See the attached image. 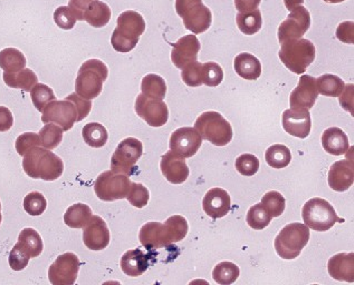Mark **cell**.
<instances>
[{
  "instance_id": "cell-1",
  "label": "cell",
  "mask_w": 354,
  "mask_h": 285,
  "mask_svg": "<svg viewBox=\"0 0 354 285\" xmlns=\"http://www.w3.org/2000/svg\"><path fill=\"white\" fill-rule=\"evenodd\" d=\"M187 219L181 215H172L166 222H149L139 232V239L147 250H159L172 243L180 242L188 234Z\"/></svg>"
},
{
  "instance_id": "cell-2",
  "label": "cell",
  "mask_w": 354,
  "mask_h": 285,
  "mask_svg": "<svg viewBox=\"0 0 354 285\" xmlns=\"http://www.w3.org/2000/svg\"><path fill=\"white\" fill-rule=\"evenodd\" d=\"M23 157L24 170L32 179L56 181L64 172V163L61 157L47 148L34 147Z\"/></svg>"
},
{
  "instance_id": "cell-3",
  "label": "cell",
  "mask_w": 354,
  "mask_h": 285,
  "mask_svg": "<svg viewBox=\"0 0 354 285\" xmlns=\"http://www.w3.org/2000/svg\"><path fill=\"white\" fill-rule=\"evenodd\" d=\"M145 30V18L139 12L127 10L118 17L111 43L116 52L127 54L136 48Z\"/></svg>"
},
{
  "instance_id": "cell-4",
  "label": "cell",
  "mask_w": 354,
  "mask_h": 285,
  "mask_svg": "<svg viewBox=\"0 0 354 285\" xmlns=\"http://www.w3.org/2000/svg\"><path fill=\"white\" fill-rule=\"evenodd\" d=\"M108 76V66L103 61L88 59L80 67L75 81L76 94L91 101L99 97Z\"/></svg>"
},
{
  "instance_id": "cell-5",
  "label": "cell",
  "mask_w": 354,
  "mask_h": 285,
  "mask_svg": "<svg viewBox=\"0 0 354 285\" xmlns=\"http://www.w3.org/2000/svg\"><path fill=\"white\" fill-rule=\"evenodd\" d=\"M279 56L285 67L290 72L304 74L308 66L315 61L317 49L311 41L299 38L283 43Z\"/></svg>"
},
{
  "instance_id": "cell-6",
  "label": "cell",
  "mask_w": 354,
  "mask_h": 285,
  "mask_svg": "<svg viewBox=\"0 0 354 285\" xmlns=\"http://www.w3.org/2000/svg\"><path fill=\"white\" fill-rule=\"evenodd\" d=\"M195 128L201 139L208 141L215 146H226L232 139V127L224 116L217 112H205L198 117Z\"/></svg>"
},
{
  "instance_id": "cell-7",
  "label": "cell",
  "mask_w": 354,
  "mask_h": 285,
  "mask_svg": "<svg viewBox=\"0 0 354 285\" xmlns=\"http://www.w3.org/2000/svg\"><path fill=\"white\" fill-rule=\"evenodd\" d=\"M310 241V230L302 223H290L282 228L275 239L276 253L284 259L299 257Z\"/></svg>"
},
{
  "instance_id": "cell-8",
  "label": "cell",
  "mask_w": 354,
  "mask_h": 285,
  "mask_svg": "<svg viewBox=\"0 0 354 285\" xmlns=\"http://www.w3.org/2000/svg\"><path fill=\"white\" fill-rule=\"evenodd\" d=\"M302 217L305 225L317 232H326L333 228L335 223L344 222V219L337 216L333 206L326 199L319 197L308 199L305 203Z\"/></svg>"
},
{
  "instance_id": "cell-9",
  "label": "cell",
  "mask_w": 354,
  "mask_h": 285,
  "mask_svg": "<svg viewBox=\"0 0 354 285\" xmlns=\"http://www.w3.org/2000/svg\"><path fill=\"white\" fill-rule=\"evenodd\" d=\"M176 12L194 35L203 34L212 26V10L203 5V0H176Z\"/></svg>"
},
{
  "instance_id": "cell-10",
  "label": "cell",
  "mask_w": 354,
  "mask_h": 285,
  "mask_svg": "<svg viewBox=\"0 0 354 285\" xmlns=\"http://www.w3.org/2000/svg\"><path fill=\"white\" fill-rule=\"evenodd\" d=\"M131 183L128 175L106 170L100 174L94 184V192L101 201L113 202L128 195Z\"/></svg>"
},
{
  "instance_id": "cell-11",
  "label": "cell",
  "mask_w": 354,
  "mask_h": 285,
  "mask_svg": "<svg viewBox=\"0 0 354 285\" xmlns=\"http://www.w3.org/2000/svg\"><path fill=\"white\" fill-rule=\"evenodd\" d=\"M142 154L143 145L139 139L134 137L123 139L112 155L111 170H113L114 173L132 175Z\"/></svg>"
},
{
  "instance_id": "cell-12",
  "label": "cell",
  "mask_w": 354,
  "mask_h": 285,
  "mask_svg": "<svg viewBox=\"0 0 354 285\" xmlns=\"http://www.w3.org/2000/svg\"><path fill=\"white\" fill-rule=\"evenodd\" d=\"M311 27V14L303 6L293 9L288 17L279 27L277 37L281 45L285 41L299 39Z\"/></svg>"
},
{
  "instance_id": "cell-13",
  "label": "cell",
  "mask_w": 354,
  "mask_h": 285,
  "mask_svg": "<svg viewBox=\"0 0 354 285\" xmlns=\"http://www.w3.org/2000/svg\"><path fill=\"white\" fill-rule=\"evenodd\" d=\"M80 259L75 253L62 254L48 270V279L53 285H73L79 277Z\"/></svg>"
},
{
  "instance_id": "cell-14",
  "label": "cell",
  "mask_w": 354,
  "mask_h": 285,
  "mask_svg": "<svg viewBox=\"0 0 354 285\" xmlns=\"http://www.w3.org/2000/svg\"><path fill=\"white\" fill-rule=\"evenodd\" d=\"M137 115L151 127H161L167 124L169 110L162 99L147 97L142 92L138 95L134 104Z\"/></svg>"
},
{
  "instance_id": "cell-15",
  "label": "cell",
  "mask_w": 354,
  "mask_h": 285,
  "mask_svg": "<svg viewBox=\"0 0 354 285\" xmlns=\"http://www.w3.org/2000/svg\"><path fill=\"white\" fill-rule=\"evenodd\" d=\"M41 114H43L41 116L43 123L45 124L54 123L61 127L64 132L72 130L76 123V116H77L75 105L67 99H64V101L54 99L44 107Z\"/></svg>"
},
{
  "instance_id": "cell-16",
  "label": "cell",
  "mask_w": 354,
  "mask_h": 285,
  "mask_svg": "<svg viewBox=\"0 0 354 285\" xmlns=\"http://www.w3.org/2000/svg\"><path fill=\"white\" fill-rule=\"evenodd\" d=\"M203 144L201 134L194 127H181L174 130L170 136V150L189 159L197 154Z\"/></svg>"
},
{
  "instance_id": "cell-17",
  "label": "cell",
  "mask_w": 354,
  "mask_h": 285,
  "mask_svg": "<svg viewBox=\"0 0 354 285\" xmlns=\"http://www.w3.org/2000/svg\"><path fill=\"white\" fill-rule=\"evenodd\" d=\"M83 230V242L91 250H102L110 244L111 234L108 224L101 216L92 215Z\"/></svg>"
},
{
  "instance_id": "cell-18",
  "label": "cell",
  "mask_w": 354,
  "mask_h": 285,
  "mask_svg": "<svg viewBox=\"0 0 354 285\" xmlns=\"http://www.w3.org/2000/svg\"><path fill=\"white\" fill-rule=\"evenodd\" d=\"M283 128L285 132L299 139H306L312 128L310 110L306 108H290L283 112Z\"/></svg>"
},
{
  "instance_id": "cell-19",
  "label": "cell",
  "mask_w": 354,
  "mask_h": 285,
  "mask_svg": "<svg viewBox=\"0 0 354 285\" xmlns=\"http://www.w3.org/2000/svg\"><path fill=\"white\" fill-rule=\"evenodd\" d=\"M171 46V61L179 70H183L188 63L197 61L201 47V41L195 35H185Z\"/></svg>"
},
{
  "instance_id": "cell-20",
  "label": "cell",
  "mask_w": 354,
  "mask_h": 285,
  "mask_svg": "<svg viewBox=\"0 0 354 285\" xmlns=\"http://www.w3.org/2000/svg\"><path fill=\"white\" fill-rule=\"evenodd\" d=\"M319 92L315 78L311 75H302L299 78V85L290 96V105L292 108H306L311 110L315 104Z\"/></svg>"
},
{
  "instance_id": "cell-21",
  "label": "cell",
  "mask_w": 354,
  "mask_h": 285,
  "mask_svg": "<svg viewBox=\"0 0 354 285\" xmlns=\"http://www.w3.org/2000/svg\"><path fill=\"white\" fill-rule=\"evenodd\" d=\"M160 168L167 181L172 184H183L188 179L190 174V170L185 161V157L178 155L172 150L167 152L162 156Z\"/></svg>"
},
{
  "instance_id": "cell-22",
  "label": "cell",
  "mask_w": 354,
  "mask_h": 285,
  "mask_svg": "<svg viewBox=\"0 0 354 285\" xmlns=\"http://www.w3.org/2000/svg\"><path fill=\"white\" fill-rule=\"evenodd\" d=\"M203 208L212 219H221L232 210V199L223 188H214L207 192L203 199Z\"/></svg>"
},
{
  "instance_id": "cell-23",
  "label": "cell",
  "mask_w": 354,
  "mask_h": 285,
  "mask_svg": "<svg viewBox=\"0 0 354 285\" xmlns=\"http://www.w3.org/2000/svg\"><path fill=\"white\" fill-rule=\"evenodd\" d=\"M328 185L335 192H346L354 181L353 161L343 159L333 163L328 176Z\"/></svg>"
},
{
  "instance_id": "cell-24",
  "label": "cell",
  "mask_w": 354,
  "mask_h": 285,
  "mask_svg": "<svg viewBox=\"0 0 354 285\" xmlns=\"http://www.w3.org/2000/svg\"><path fill=\"white\" fill-rule=\"evenodd\" d=\"M328 274L337 281L354 282V253H337L328 259Z\"/></svg>"
},
{
  "instance_id": "cell-25",
  "label": "cell",
  "mask_w": 354,
  "mask_h": 285,
  "mask_svg": "<svg viewBox=\"0 0 354 285\" xmlns=\"http://www.w3.org/2000/svg\"><path fill=\"white\" fill-rule=\"evenodd\" d=\"M150 259L151 257L140 248L125 252L121 257L123 273L131 277H141L150 266Z\"/></svg>"
},
{
  "instance_id": "cell-26",
  "label": "cell",
  "mask_w": 354,
  "mask_h": 285,
  "mask_svg": "<svg viewBox=\"0 0 354 285\" xmlns=\"http://www.w3.org/2000/svg\"><path fill=\"white\" fill-rule=\"evenodd\" d=\"M321 141L326 153L334 156L343 155L350 148L348 136L339 127H330L324 130Z\"/></svg>"
},
{
  "instance_id": "cell-27",
  "label": "cell",
  "mask_w": 354,
  "mask_h": 285,
  "mask_svg": "<svg viewBox=\"0 0 354 285\" xmlns=\"http://www.w3.org/2000/svg\"><path fill=\"white\" fill-rule=\"evenodd\" d=\"M234 68L236 74L246 81H256L261 74V61L250 52H241L236 56Z\"/></svg>"
},
{
  "instance_id": "cell-28",
  "label": "cell",
  "mask_w": 354,
  "mask_h": 285,
  "mask_svg": "<svg viewBox=\"0 0 354 285\" xmlns=\"http://www.w3.org/2000/svg\"><path fill=\"white\" fill-rule=\"evenodd\" d=\"M111 14L112 12L106 3L100 0H94L83 12V21L90 23L92 27L102 28L108 25Z\"/></svg>"
},
{
  "instance_id": "cell-29",
  "label": "cell",
  "mask_w": 354,
  "mask_h": 285,
  "mask_svg": "<svg viewBox=\"0 0 354 285\" xmlns=\"http://www.w3.org/2000/svg\"><path fill=\"white\" fill-rule=\"evenodd\" d=\"M3 78L7 86L25 92H30L38 81L37 75L29 68H24L16 72H5Z\"/></svg>"
},
{
  "instance_id": "cell-30",
  "label": "cell",
  "mask_w": 354,
  "mask_h": 285,
  "mask_svg": "<svg viewBox=\"0 0 354 285\" xmlns=\"http://www.w3.org/2000/svg\"><path fill=\"white\" fill-rule=\"evenodd\" d=\"M92 217V210L84 203H76L67 208L64 222L71 228H83Z\"/></svg>"
},
{
  "instance_id": "cell-31",
  "label": "cell",
  "mask_w": 354,
  "mask_h": 285,
  "mask_svg": "<svg viewBox=\"0 0 354 285\" xmlns=\"http://www.w3.org/2000/svg\"><path fill=\"white\" fill-rule=\"evenodd\" d=\"M17 244L23 250H26L30 257H38L43 253V239L37 230L34 228H24L18 237Z\"/></svg>"
},
{
  "instance_id": "cell-32",
  "label": "cell",
  "mask_w": 354,
  "mask_h": 285,
  "mask_svg": "<svg viewBox=\"0 0 354 285\" xmlns=\"http://www.w3.org/2000/svg\"><path fill=\"white\" fill-rule=\"evenodd\" d=\"M26 67V58L18 49L5 48L0 52V68L7 72H16Z\"/></svg>"
},
{
  "instance_id": "cell-33",
  "label": "cell",
  "mask_w": 354,
  "mask_h": 285,
  "mask_svg": "<svg viewBox=\"0 0 354 285\" xmlns=\"http://www.w3.org/2000/svg\"><path fill=\"white\" fill-rule=\"evenodd\" d=\"M236 23L239 30L247 36L255 35L263 26V18L259 8L252 12H239Z\"/></svg>"
},
{
  "instance_id": "cell-34",
  "label": "cell",
  "mask_w": 354,
  "mask_h": 285,
  "mask_svg": "<svg viewBox=\"0 0 354 285\" xmlns=\"http://www.w3.org/2000/svg\"><path fill=\"white\" fill-rule=\"evenodd\" d=\"M319 94L328 97H339L346 87L342 78L333 74H324L315 79Z\"/></svg>"
},
{
  "instance_id": "cell-35",
  "label": "cell",
  "mask_w": 354,
  "mask_h": 285,
  "mask_svg": "<svg viewBox=\"0 0 354 285\" xmlns=\"http://www.w3.org/2000/svg\"><path fill=\"white\" fill-rule=\"evenodd\" d=\"M82 135L85 143L93 148H101L108 143V130L100 123H88L85 125Z\"/></svg>"
},
{
  "instance_id": "cell-36",
  "label": "cell",
  "mask_w": 354,
  "mask_h": 285,
  "mask_svg": "<svg viewBox=\"0 0 354 285\" xmlns=\"http://www.w3.org/2000/svg\"><path fill=\"white\" fill-rule=\"evenodd\" d=\"M141 90L147 97L162 99L167 95V83L161 76L157 74H148L143 77Z\"/></svg>"
},
{
  "instance_id": "cell-37",
  "label": "cell",
  "mask_w": 354,
  "mask_h": 285,
  "mask_svg": "<svg viewBox=\"0 0 354 285\" xmlns=\"http://www.w3.org/2000/svg\"><path fill=\"white\" fill-rule=\"evenodd\" d=\"M265 159L270 167L275 170H282L290 165L292 153L288 146L282 144L272 145L265 154Z\"/></svg>"
},
{
  "instance_id": "cell-38",
  "label": "cell",
  "mask_w": 354,
  "mask_h": 285,
  "mask_svg": "<svg viewBox=\"0 0 354 285\" xmlns=\"http://www.w3.org/2000/svg\"><path fill=\"white\" fill-rule=\"evenodd\" d=\"M239 268L235 263L225 261L216 265L212 271V279L218 284L230 285L235 283L239 277Z\"/></svg>"
},
{
  "instance_id": "cell-39",
  "label": "cell",
  "mask_w": 354,
  "mask_h": 285,
  "mask_svg": "<svg viewBox=\"0 0 354 285\" xmlns=\"http://www.w3.org/2000/svg\"><path fill=\"white\" fill-rule=\"evenodd\" d=\"M63 132L64 130H62L58 125L47 123L38 132L41 146L47 150H55L63 141Z\"/></svg>"
},
{
  "instance_id": "cell-40",
  "label": "cell",
  "mask_w": 354,
  "mask_h": 285,
  "mask_svg": "<svg viewBox=\"0 0 354 285\" xmlns=\"http://www.w3.org/2000/svg\"><path fill=\"white\" fill-rule=\"evenodd\" d=\"M273 217L268 214V210L263 208L261 203L253 205L248 210L246 216L247 224L254 230H264L272 222Z\"/></svg>"
},
{
  "instance_id": "cell-41",
  "label": "cell",
  "mask_w": 354,
  "mask_h": 285,
  "mask_svg": "<svg viewBox=\"0 0 354 285\" xmlns=\"http://www.w3.org/2000/svg\"><path fill=\"white\" fill-rule=\"evenodd\" d=\"M261 205L265 210H268L272 217H279L284 213L286 208V201L284 196L276 190H270L265 194L261 199Z\"/></svg>"
},
{
  "instance_id": "cell-42",
  "label": "cell",
  "mask_w": 354,
  "mask_h": 285,
  "mask_svg": "<svg viewBox=\"0 0 354 285\" xmlns=\"http://www.w3.org/2000/svg\"><path fill=\"white\" fill-rule=\"evenodd\" d=\"M29 92H30L32 104L36 107L38 112H43L44 107L56 99L55 94L53 92L52 88L45 85V83H36L35 86L32 87Z\"/></svg>"
},
{
  "instance_id": "cell-43",
  "label": "cell",
  "mask_w": 354,
  "mask_h": 285,
  "mask_svg": "<svg viewBox=\"0 0 354 285\" xmlns=\"http://www.w3.org/2000/svg\"><path fill=\"white\" fill-rule=\"evenodd\" d=\"M24 210L32 216H39L46 210L47 201L41 192L34 190L27 194L24 199Z\"/></svg>"
},
{
  "instance_id": "cell-44",
  "label": "cell",
  "mask_w": 354,
  "mask_h": 285,
  "mask_svg": "<svg viewBox=\"0 0 354 285\" xmlns=\"http://www.w3.org/2000/svg\"><path fill=\"white\" fill-rule=\"evenodd\" d=\"M181 78L187 86H201L203 85V63L196 61L186 65L181 72Z\"/></svg>"
},
{
  "instance_id": "cell-45",
  "label": "cell",
  "mask_w": 354,
  "mask_h": 285,
  "mask_svg": "<svg viewBox=\"0 0 354 285\" xmlns=\"http://www.w3.org/2000/svg\"><path fill=\"white\" fill-rule=\"evenodd\" d=\"M224 79V70L214 61L203 63V83L206 86L217 87Z\"/></svg>"
},
{
  "instance_id": "cell-46",
  "label": "cell",
  "mask_w": 354,
  "mask_h": 285,
  "mask_svg": "<svg viewBox=\"0 0 354 285\" xmlns=\"http://www.w3.org/2000/svg\"><path fill=\"white\" fill-rule=\"evenodd\" d=\"M125 199H128L134 208H143L147 206L150 199V193L148 188L141 183H131L130 190Z\"/></svg>"
},
{
  "instance_id": "cell-47",
  "label": "cell",
  "mask_w": 354,
  "mask_h": 285,
  "mask_svg": "<svg viewBox=\"0 0 354 285\" xmlns=\"http://www.w3.org/2000/svg\"><path fill=\"white\" fill-rule=\"evenodd\" d=\"M236 170L244 176L255 175L259 170V159L253 154H243L235 161Z\"/></svg>"
},
{
  "instance_id": "cell-48",
  "label": "cell",
  "mask_w": 354,
  "mask_h": 285,
  "mask_svg": "<svg viewBox=\"0 0 354 285\" xmlns=\"http://www.w3.org/2000/svg\"><path fill=\"white\" fill-rule=\"evenodd\" d=\"M54 21L59 28L70 30L75 26L77 18L68 6L58 7L54 12Z\"/></svg>"
},
{
  "instance_id": "cell-49",
  "label": "cell",
  "mask_w": 354,
  "mask_h": 285,
  "mask_svg": "<svg viewBox=\"0 0 354 285\" xmlns=\"http://www.w3.org/2000/svg\"><path fill=\"white\" fill-rule=\"evenodd\" d=\"M36 146H41V139L35 132L21 134V135L18 136L16 143H15L16 150L21 156L25 155L27 152Z\"/></svg>"
},
{
  "instance_id": "cell-50",
  "label": "cell",
  "mask_w": 354,
  "mask_h": 285,
  "mask_svg": "<svg viewBox=\"0 0 354 285\" xmlns=\"http://www.w3.org/2000/svg\"><path fill=\"white\" fill-rule=\"evenodd\" d=\"M29 259H30V257L28 253L18 244L15 245L9 253V265L14 271H21L24 268H27Z\"/></svg>"
},
{
  "instance_id": "cell-51",
  "label": "cell",
  "mask_w": 354,
  "mask_h": 285,
  "mask_svg": "<svg viewBox=\"0 0 354 285\" xmlns=\"http://www.w3.org/2000/svg\"><path fill=\"white\" fill-rule=\"evenodd\" d=\"M66 99L72 101L73 104L75 105L76 112H77L76 121H82L86 119L87 115L90 114L91 110H92V101L91 99L81 97L76 92L70 94L67 96Z\"/></svg>"
},
{
  "instance_id": "cell-52",
  "label": "cell",
  "mask_w": 354,
  "mask_h": 285,
  "mask_svg": "<svg viewBox=\"0 0 354 285\" xmlns=\"http://www.w3.org/2000/svg\"><path fill=\"white\" fill-rule=\"evenodd\" d=\"M354 23L353 21H344L340 23L337 29V37L339 41L346 43H354Z\"/></svg>"
},
{
  "instance_id": "cell-53",
  "label": "cell",
  "mask_w": 354,
  "mask_h": 285,
  "mask_svg": "<svg viewBox=\"0 0 354 285\" xmlns=\"http://www.w3.org/2000/svg\"><path fill=\"white\" fill-rule=\"evenodd\" d=\"M353 94H354V85L353 83H348L344 87V90L341 92L340 101L341 106L348 112H351V115L354 116L353 112Z\"/></svg>"
},
{
  "instance_id": "cell-54",
  "label": "cell",
  "mask_w": 354,
  "mask_h": 285,
  "mask_svg": "<svg viewBox=\"0 0 354 285\" xmlns=\"http://www.w3.org/2000/svg\"><path fill=\"white\" fill-rule=\"evenodd\" d=\"M14 125V116L5 106H0V132H7Z\"/></svg>"
},
{
  "instance_id": "cell-55",
  "label": "cell",
  "mask_w": 354,
  "mask_h": 285,
  "mask_svg": "<svg viewBox=\"0 0 354 285\" xmlns=\"http://www.w3.org/2000/svg\"><path fill=\"white\" fill-rule=\"evenodd\" d=\"M92 1H94V0H70L68 7L75 14L77 21H83V12Z\"/></svg>"
},
{
  "instance_id": "cell-56",
  "label": "cell",
  "mask_w": 354,
  "mask_h": 285,
  "mask_svg": "<svg viewBox=\"0 0 354 285\" xmlns=\"http://www.w3.org/2000/svg\"><path fill=\"white\" fill-rule=\"evenodd\" d=\"M261 0H235V7L239 12H247L259 8Z\"/></svg>"
},
{
  "instance_id": "cell-57",
  "label": "cell",
  "mask_w": 354,
  "mask_h": 285,
  "mask_svg": "<svg viewBox=\"0 0 354 285\" xmlns=\"http://www.w3.org/2000/svg\"><path fill=\"white\" fill-rule=\"evenodd\" d=\"M284 3L286 9L292 12L297 7L302 6L303 3H304V0H284Z\"/></svg>"
},
{
  "instance_id": "cell-58",
  "label": "cell",
  "mask_w": 354,
  "mask_h": 285,
  "mask_svg": "<svg viewBox=\"0 0 354 285\" xmlns=\"http://www.w3.org/2000/svg\"><path fill=\"white\" fill-rule=\"evenodd\" d=\"M323 1L328 3H340L346 1V0H323Z\"/></svg>"
},
{
  "instance_id": "cell-59",
  "label": "cell",
  "mask_w": 354,
  "mask_h": 285,
  "mask_svg": "<svg viewBox=\"0 0 354 285\" xmlns=\"http://www.w3.org/2000/svg\"><path fill=\"white\" fill-rule=\"evenodd\" d=\"M3 222V214H1V203H0V224Z\"/></svg>"
}]
</instances>
